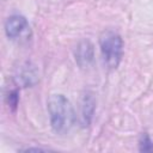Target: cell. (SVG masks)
Instances as JSON below:
<instances>
[{
	"label": "cell",
	"instance_id": "1",
	"mask_svg": "<svg viewBox=\"0 0 153 153\" xmlns=\"http://www.w3.org/2000/svg\"><path fill=\"white\" fill-rule=\"evenodd\" d=\"M48 112L51 128L57 134H66L75 122V112L71 102L63 94H53L48 100Z\"/></svg>",
	"mask_w": 153,
	"mask_h": 153
},
{
	"label": "cell",
	"instance_id": "2",
	"mask_svg": "<svg viewBox=\"0 0 153 153\" xmlns=\"http://www.w3.org/2000/svg\"><path fill=\"white\" fill-rule=\"evenodd\" d=\"M99 47L106 67L116 68L123 56V41L121 36L116 31L106 30L99 37Z\"/></svg>",
	"mask_w": 153,
	"mask_h": 153
},
{
	"label": "cell",
	"instance_id": "3",
	"mask_svg": "<svg viewBox=\"0 0 153 153\" xmlns=\"http://www.w3.org/2000/svg\"><path fill=\"white\" fill-rule=\"evenodd\" d=\"M30 31V26L25 17L19 14H13L7 18L5 23V32L8 38L18 39L26 36Z\"/></svg>",
	"mask_w": 153,
	"mask_h": 153
},
{
	"label": "cell",
	"instance_id": "4",
	"mask_svg": "<svg viewBox=\"0 0 153 153\" xmlns=\"http://www.w3.org/2000/svg\"><path fill=\"white\" fill-rule=\"evenodd\" d=\"M94 56L93 45L90 41H82L79 43L76 50H75V61L80 67H87L92 61Z\"/></svg>",
	"mask_w": 153,
	"mask_h": 153
},
{
	"label": "cell",
	"instance_id": "5",
	"mask_svg": "<svg viewBox=\"0 0 153 153\" xmlns=\"http://www.w3.org/2000/svg\"><path fill=\"white\" fill-rule=\"evenodd\" d=\"M140 151H145V152H149L153 151V142L149 139L148 135H142L141 140H140Z\"/></svg>",
	"mask_w": 153,
	"mask_h": 153
}]
</instances>
